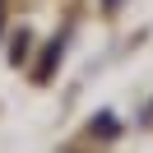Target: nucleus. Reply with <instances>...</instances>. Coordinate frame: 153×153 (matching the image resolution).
Wrapping results in <instances>:
<instances>
[{
  "mask_svg": "<svg viewBox=\"0 0 153 153\" xmlns=\"http://www.w3.org/2000/svg\"><path fill=\"white\" fill-rule=\"evenodd\" d=\"M93 134H97V139H107V134L116 139V134H121V121H116V111H97V121H93Z\"/></svg>",
  "mask_w": 153,
  "mask_h": 153,
  "instance_id": "2",
  "label": "nucleus"
},
{
  "mask_svg": "<svg viewBox=\"0 0 153 153\" xmlns=\"http://www.w3.org/2000/svg\"><path fill=\"white\" fill-rule=\"evenodd\" d=\"M144 121H149V125H153V102H149V111H144Z\"/></svg>",
  "mask_w": 153,
  "mask_h": 153,
  "instance_id": "4",
  "label": "nucleus"
},
{
  "mask_svg": "<svg viewBox=\"0 0 153 153\" xmlns=\"http://www.w3.org/2000/svg\"><path fill=\"white\" fill-rule=\"evenodd\" d=\"M23 47H28V33H19V37H14V47H10V60H23Z\"/></svg>",
  "mask_w": 153,
  "mask_h": 153,
  "instance_id": "3",
  "label": "nucleus"
},
{
  "mask_svg": "<svg viewBox=\"0 0 153 153\" xmlns=\"http://www.w3.org/2000/svg\"><path fill=\"white\" fill-rule=\"evenodd\" d=\"M60 56H65V33L47 42V56H42V65H37V84H51V79H56V65H60Z\"/></svg>",
  "mask_w": 153,
  "mask_h": 153,
  "instance_id": "1",
  "label": "nucleus"
}]
</instances>
